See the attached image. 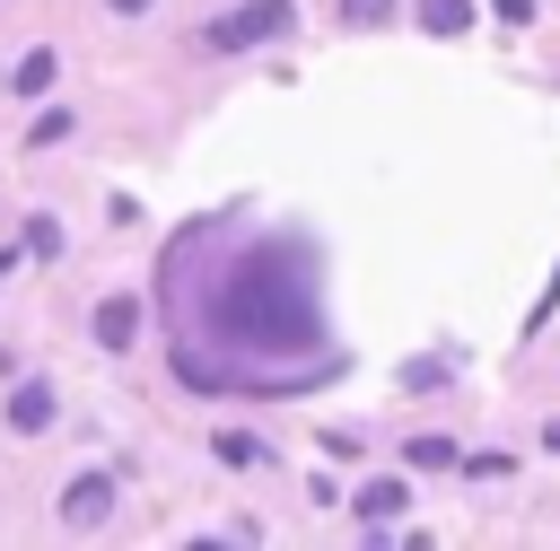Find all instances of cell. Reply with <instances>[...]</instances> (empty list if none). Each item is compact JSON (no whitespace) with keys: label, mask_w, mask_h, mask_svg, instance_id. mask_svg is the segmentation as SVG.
Segmentation results:
<instances>
[{"label":"cell","mask_w":560,"mask_h":551,"mask_svg":"<svg viewBox=\"0 0 560 551\" xmlns=\"http://www.w3.org/2000/svg\"><path fill=\"white\" fill-rule=\"evenodd\" d=\"M105 9H114V17H140V9H149V0H105Z\"/></svg>","instance_id":"obj_13"},{"label":"cell","mask_w":560,"mask_h":551,"mask_svg":"<svg viewBox=\"0 0 560 551\" xmlns=\"http://www.w3.org/2000/svg\"><path fill=\"white\" fill-rule=\"evenodd\" d=\"M52 140H70V105H44L35 131H26V149H52Z\"/></svg>","instance_id":"obj_10"},{"label":"cell","mask_w":560,"mask_h":551,"mask_svg":"<svg viewBox=\"0 0 560 551\" xmlns=\"http://www.w3.org/2000/svg\"><path fill=\"white\" fill-rule=\"evenodd\" d=\"M9 429H18V437H35V429H52V385H44V376H26V385L9 394Z\"/></svg>","instance_id":"obj_5"},{"label":"cell","mask_w":560,"mask_h":551,"mask_svg":"<svg viewBox=\"0 0 560 551\" xmlns=\"http://www.w3.org/2000/svg\"><path fill=\"white\" fill-rule=\"evenodd\" d=\"M131 332H140V297H105L96 306V341L105 350H131Z\"/></svg>","instance_id":"obj_7"},{"label":"cell","mask_w":560,"mask_h":551,"mask_svg":"<svg viewBox=\"0 0 560 551\" xmlns=\"http://www.w3.org/2000/svg\"><path fill=\"white\" fill-rule=\"evenodd\" d=\"M542 446H551V455H560V420H551V429H542Z\"/></svg>","instance_id":"obj_14"},{"label":"cell","mask_w":560,"mask_h":551,"mask_svg":"<svg viewBox=\"0 0 560 551\" xmlns=\"http://www.w3.org/2000/svg\"><path fill=\"white\" fill-rule=\"evenodd\" d=\"M402 464H411V472H446V464H464V446L438 437V429H420V437H402Z\"/></svg>","instance_id":"obj_8"},{"label":"cell","mask_w":560,"mask_h":551,"mask_svg":"<svg viewBox=\"0 0 560 551\" xmlns=\"http://www.w3.org/2000/svg\"><path fill=\"white\" fill-rule=\"evenodd\" d=\"M210 332L254 359H324V306H315V245L306 236H254L219 262Z\"/></svg>","instance_id":"obj_1"},{"label":"cell","mask_w":560,"mask_h":551,"mask_svg":"<svg viewBox=\"0 0 560 551\" xmlns=\"http://www.w3.org/2000/svg\"><path fill=\"white\" fill-rule=\"evenodd\" d=\"M114 516V472H79L61 490V525H105Z\"/></svg>","instance_id":"obj_3"},{"label":"cell","mask_w":560,"mask_h":551,"mask_svg":"<svg viewBox=\"0 0 560 551\" xmlns=\"http://www.w3.org/2000/svg\"><path fill=\"white\" fill-rule=\"evenodd\" d=\"M341 17L350 26H376V17H394V0H341Z\"/></svg>","instance_id":"obj_11"},{"label":"cell","mask_w":560,"mask_h":551,"mask_svg":"<svg viewBox=\"0 0 560 551\" xmlns=\"http://www.w3.org/2000/svg\"><path fill=\"white\" fill-rule=\"evenodd\" d=\"M52 79H61V61L35 44V52H18V70H9V96H26V105H35V96H52Z\"/></svg>","instance_id":"obj_6"},{"label":"cell","mask_w":560,"mask_h":551,"mask_svg":"<svg viewBox=\"0 0 560 551\" xmlns=\"http://www.w3.org/2000/svg\"><path fill=\"white\" fill-rule=\"evenodd\" d=\"M411 17H420L429 35H464V26H472V0H411Z\"/></svg>","instance_id":"obj_9"},{"label":"cell","mask_w":560,"mask_h":551,"mask_svg":"<svg viewBox=\"0 0 560 551\" xmlns=\"http://www.w3.org/2000/svg\"><path fill=\"white\" fill-rule=\"evenodd\" d=\"M490 9H499L508 26H525V17H534V0H490Z\"/></svg>","instance_id":"obj_12"},{"label":"cell","mask_w":560,"mask_h":551,"mask_svg":"<svg viewBox=\"0 0 560 551\" xmlns=\"http://www.w3.org/2000/svg\"><path fill=\"white\" fill-rule=\"evenodd\" d=\"M289 26H298V0H236L228 17L201 26V44L210 52H254V44H280Z\"/></svg>","instance_id":"obj_2"},{"label":"cell","mask_w":560,"mask_h":551,"mask_svg":"<svg viewBox=\"0 0 560 551\" xmlns=\"http://www.w3.org/2000/svg\"><path fill=\"white\" fill-rule=\"evenodd\" d=\"M402 507H411L402 481H359V490H350V516H359V525H394Z\"/></svg>","instance_id":"obj_4"}]
</instances>
